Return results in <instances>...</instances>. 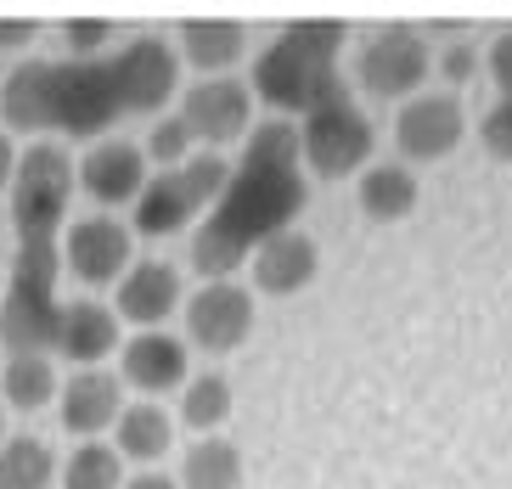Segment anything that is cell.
Listing matches in <instances>:
<instances>
[{"label":"cell","mask_w":512,"mask_h":489,"mask_svg":"<svg viewBox=\"0 0 512 489\" xmlns=\"http://www.w3.org/2000/svg\"><path fill=\"white\" fill-rule=\"evenodd\" d=\"M462 135H467V113L451 90H422V96H411L400 107V119H394V141H400V152L411 163L451 158L462 147Z\"/></svg>","instance_id":"11"},{"label":"cell","mask_w":512,"mask_h":489,"mask_svg":"<svg viewBox=\"0 0 512 489\" xmlns=\"http://www.w3.org/2000/svg\"><path fill=\"white\" fill-rule=\"evenodd\" d=\"M181 489H242V450L231 439H197L181 461Z\"/></svg>","instance_id":"22"},{"label":"cell","mask_w":512,"mask_h":489,"mask_svg":"<svg viewBox=\"0 0 512 489\" xmlns=\"http://www.w3.org/2000/svg\"><path fill=\"white\" fill-rule=\"evenodd\" d=\"M181 310H186V349L197 343L209 355H231L254 332V293L237 282H203Z\"/></svg>","instance_id":"9"},{"label":"cell","mask_w":512,"mask_h":489,"mask_svg":"<svg viewBox=\"0 0 512 489\" xmlns=\"http://www.w3.org/2000/svg\"><path fill=\"white\" fill-rule=\"evenodd\" d=\"M62 265L74 270V282L85 287H119V276L136 265V237L113 214H85V220L68 225Z\"/></svg>","instance_id":"8"},{"label":"cell","mask_w":512,"mask_h":489,"mask_svg":"<svg viewBox=\"0 0 512 489\" xmlns=\"http://www.w3.org/2000/svg\"><path fill=\"white\" fill-rule=\"evenodd\" d=\"M0 237H6V231H0Z\"/></svg>","instance_id":"35"},{"label":"cell","mask_w":512,"mask_h":489,"mask_svg":"<svg viewBox=\"0 0 512 489\" xmlns=\"http://www.w3.org/2000/svg\"><path fill=\"white\" fill-rule=\"evenodd\" d=\"M113 439H119L113 450H119L124 461H164L169 445H175V416H169L158 400H136V405L119 411Z\"/></svg>","instance_id":"20"},{"label":"cell","mask_w":512,"mask_h":489,"mask_svg":"<svg viewBox=\"0 0 512 489\" xmlns=\"http://www.w3.org/2000/svg\"><path fill=\"white\" fill-rule=\"evenodd\" d=\"M147 158H141L136 141H124V135H102L85 158L74 163V186L91 203L102 208H124V203H136L141 186H147Z\"/></svg>","instance_id":"12"},{"label":"cell","mask_w":512,"mask_h":489,"mask_svg":"<svg viewBox=\"0 0 512 489\" xmlns=\"http://www.w3.org/2000/svg\"><path fill=\"white\" fill-rule=\"evenodd\" d=\"M74 197V158L62 141H34L12 175L17 259L0 293V343L12 355H46L57 338V276H62V220Z\"/></svg>","instance_id":"2"},{"label":"cell","mask_w":512,"mask_h":489,"mask_svg":"<svg viewBox=\"0 0 512 489\" xmlns=\"http://www.w3.org/2000/svg\"><path fill=\"white\" fill-rule=\"evenodd\" d=\"M226 175H231V163L220 158V152H192V158L175 163V169L147 175L141 197L130 203V208H136L130 237H175V231H186L197 214H209V208H214V197H220Z\"/></svg>","instance_id":"5"},{"label":"cell","mask_w":512,"mask_h":489,"mask_svg":"<svg viewBox=\"0 0 512 489\" xmlns=\"http://www.w3.org/2000/svg\"><path fill=\"white\" fill-rule=\"evenodd\" d=\"M175 119L192 130V141H209V147L248 141V130H254V90L242 79H197L181 96Z\"/></svg>","instance_id":"10"},{"label":"cell","mask_w":512,"mask_h":489,"mask_svg":"<svg viewBox=\"0 0 512 489\" xmlns=\"http://www.w3.org/2000/svg\"><path fill=\"white\" fill-rule=\"evenodd\" d=\"M192 130H186L181 119H175V113H169V119H158L147 130V141H141V158L147 163H158V169H175V163H186L192 158Z\"/></svg>","instance_id":"26"},{"label":"cell","mask_w":512,"mask_h":489,"mask_svg":"<svg viewBox=\"0 0 512 489\" xmlns=\"http://www.w3.org/2000/svg\"><path fill=\"white\" fill-rule=\"evenodd\" d=\"M293 135H299V163L310 175H327V180L366 169V163H372V147H377L372 119H366V107L355 102L349 90H338V96H327L321 107H310V113L293 124Z\"/></svg>","instance_id":"6"},{"label":"cell","mask_w":512,"mask_h":489,"mask_svg":"<svg viewBox=\"0 0 512 489\" xmlns=\"http://www.w3.org/2000/svg\"><path fill=\"white\" fill-rule=\"evenodd\" d=\"M57 400V366L51 355H6L0 360V405L12 411H46Z\"/></svg>","instance_id":"21"},{"label":"cell","mask_w":512,"mask_h":489,"mask_svg":"<svg viewBox=\"0 0 512 489\" xmlns=\"http://www.w3.org/2000/svg\"><path fill=\"white\" fill-rule=\"evenodd\" d=\"M175 34H181V51L175 57H186L197 74H209V79H226L242 62V51H248V29L231 23V17H192Z\"/></svg>","instance_id":"18"},{"label":"cell","mask_w":512,"mask_h":489,"mask_svg":"<svg viewBox=\"0 0 512 489\" xmlns=\"http://www.w3.org/2000/svg\"><path fill=\"white\" fill-rule=\"evenodd\" d=\"M484 68H490V79H496V90L512 102V29H501L496 40H490V51H484Z\"/></svg>","instance_id":"29"},{"label":"cell","mask_w":512,"mask_h":489,"mask_svg":"<svg viewBox=\"0 0 512 489\" xmlns=\"http://www.w3.org/2000/svg\"><path fill=\"white\" fill-rule=\"evenodd\" d=\"M0 489H57V450L46 439H0Z\"/></svg>","instance_id":"23"},{"label":"cell","mask_w":512,"mask_h":489,"mask_svg":"<svg viewBox=\"0 0 512 489\" xmlns=\"http://www.w3.org/2000/svg\"><path fill=\"white\" fill-rule=\"evenodd\" d=\"M310 186H304L299 163V135L287 119L254 124L248 147L231 163L226 186L203 214V231L192 237V265L209 282H231V270L248 265V253L259 242H271L276 231H293V214L304 208Z\"/></svg>","instance_id":"3"},{"label":"cell","mask_w":512,"mask_h":489,"mask_svg":"<svg viewBox=\"0 0 512 489\" xmlns=\"http://www.w3.org/2000/svg\"><path fill=\"white\" fill-rule=\"evenodd\" d=\"M113 298H119L124 321H136L141 332H164V321L186 304V287H181V270L175 265H164V259H136L119 276Z\"/></svg>","instance_id":"13"},{"label":"cell","mask_w":512,"mask_h":489,"mask_svg":"<svg viewBox=\"0 0 512 489\" xmlns=\"http://www.w3.org/2000/svg\"><path fill=\"white\" fill-rule=\"evenodd\" d=\"M226 416H231V383L220 377V371L186 377V388H181V422L186 428L209 439L214 428H226Z\"/></svg>","instance_id":"25"},{"label":"cell","mask_w":512,"mask_h":489,"mask_svg":"<svg viewBox=\"0 0 512 489\" xmlns=\"http://www.w3.org/2000/svg\"><path fill=\"white\" fill-rule=\"evenodd\" d=\"M181 85V57L158 34H136L119 51L91 62L57 57V62H23L0 85V124L34 130L40 141H91L107 124L158 113Z\"/></svg>","instance_id":"1"},{"label":"cell","mask_w":512,"mask_h":489,"mask_svg":"<svg viewBox=\"0 0 512 489\" xmlns=\"http://www.w3.org/2000/svg\"><path fill=\"white\" fill-rule=\"evenodd\" d=\"M0 439H6V405H0Z\"/></svg>","instance_id":"34"},{"label":"cell","mask_w":512,"mask_h":489,"mask_svg":"<svg viewBox=\"0 0 512 489\" xmlns=\"http://www.w3.org/2000/svg\"><path fill=\"white\" fill-rule=\"evenodd\" d=\"M248 270H254V287L265 298H293L316 282L321 248H316V237H304L299 225H293V231H276L271 242H259L248 253Z\"/></svg>","instance_id":"14"},{"label":"cell","mask_w":512,"mask_h":489,"mask_svg":"<svg viewBox=\"0 0 512 489\" xmlns=\"http://www.w3.org/2000/svg\"><path fill=\"white\" fill-rule=\"evenodd\" d=\"M428 68H434V51H428L422 29H411V23H389V29H377L355 51V79L377 102H411V96H422Z\"/></svg>","instance_id":"7"},{"label":"cell","mask_w":512,"mask_h":489,"mask_svg":"<svg viewBox=\"0 0 512 489\" xmlns=\"http://www.w3.org/2000/svg\"><path fill=\"white\" fill-rule=\"evenodd\" d=\"M479 141H484V152H490V158L512 163V102H507V96H501V102L479 119Z\"/></svg>","instance_id":"28"},{"label":"cell","mask_w":512,"mask_h":489,"mask_svg":"<svg viewBox=\"0 0 512 489\" xmlns=\"http://www.w3.org/2000/svg\"><path fill=\"white\" fill-rule=\"evenodd\" d=\"M12 175H17V147L12 135L0 130V192H12Z\"/></svg>","instance_id":"32"},{"label":"cell","mask_w":512,"mask_h":489,"mask_svg":"<svg viewBox=\"0 0 512 489\" xmlns=\"http://www.w3.org/2000/svg\"><path fill=\"white\" fill-rule=\"evenodd\" d=\"M57 416L62 428L79 433V439H96L102 428H113L124 411V388L113 371H79V377H68V388H57Z\"/></svg>","instance_id":"16"},{"label":"cell","mask_w":512,"mask_h":489,"mask_svg":"<svg viewBox=\"0 0 512 489\" xmlns=\"http://www.w3.org/2000/svg\"><path fill=\"white\" fill-rule=\"evenodd\" d=\"M124 489H181V484L164 473H136V478H124Z\"/></svg>","instance_id":"33"},{"label":"cell","mask_w":512,"mask_h":489,"mask_svg":"<svg viewBox=\"0 0 512 489\" xmlns=\"http://www.w3.org/2000/svg\"><path fill=\"white\" fill-rule=\"evenodd\" d=\"M57 489H124V456L85 439L79 450H68V461H57Z\"/></svg>","instance_id":"24"},{"label":"cell","mask_w":512,"mask_h":489,"mask_svg":"<svg viewBox=\"0 0 512 489\" xmlns=\"http://www.w3.org/2000/svg\"><path fill=\"white\" fill-rule=\"evenodd\" d=\"M479 51H473V45L467 40H456V45H445V57H439V74L451 79V85H467V79L479 74Z\"/></svg>","instance_id":"30"},{"label":"cell","mask_w":512,"mask_h":489,"mask_svg":"<svg viewBox=\"0 0 512 489\" xmlns=\"http://www.w3.org/2000/svg\"><path fill=\"white\" fill-rule=\"evenodd\" d=\"M344 23L338 17H304L276 29V40L254 57V102L276 113H310L327 96H338V51H344Z\"/></svg>","instance_id":"4"},{"label":"cell","mask_w":512,"mask_h":489,"mask_svg":"<svg viewBox=\"0 0 512 489\" xmlns=\"http://www.w3.org/2000/svg\"><path fill=\"white\" fill-rule=\"evenodd\" d=\"M417 197H422V186L406 163H366L361 180H355V203H361V214L377 225L411 220V214H417Z\"/></svg>","instance_id":"19"},{"label":"cell","mask_w":512,"mask_h":489,"mask_svg":"<svg viewBox=\"0 0 512 489\" xmlns=\"http://www.w3.org/2000/svg\"><path fill=\"white\" fill-rule=\"evenodd\" d=\"M62 34H68V57L74 62H91V57H107V51H113V23H107V17H68Z\"/></svg>","instance_id":"27"},{"label":"cell","mask_w":512,"mask_h":489,"mask_svg":"<svg viewBox=\"0 0 512 489\" xmlns=\"http://www.w3.org/2000/svg\"><path fill=\"white\" fill-rule=\"evenodd\" d=\"M57 355H68L74 366L96 371L113 349H119V315L107 304H62L57 315V338H51Z\"/></svg>","instance_id":"17"},{"label":"cell","mask_w":512,"mask_h":489,"mask_svg":"<svg viewBox=\"0 0 512 489\" xmlns=\"http://www.w3.org/2000/svg\"><path fill=\"white\" fill-rule=\"evenodd\" d=\"M29 40H34L29 17H0V51H23Z\"/></svg>","instance_id":"31"},{"label":"cell","mask_w":512,"mask_h":489,"mask_svg":"<svg viewBox=\"0 0 512 489\" xmlns=\"http://www.w3.org/2000/svg\"><path fill=\"white\" fill-rule=\"evenodd\" d=\"M119 371L141 394H169L192 377V349L175 332H136L130 343H119Z\"/></svg>","instance_id":"15"}]
</instances>
